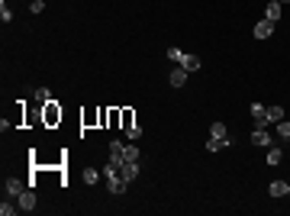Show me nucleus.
Wrapping results in <instances>:
<instances>
[{
    "label": "nucleus",
    "instance_id": "1",
    "mask_svg": "<svg viewBox=\"0 0 290 216\" xmlns=\"http://www.w3.org/2000/svg\"><path fill=\"white\" fill-rule=\"evenodd\" d=\"M29 187V181H20V178H7L3 181V197H20V193Z\"/></svg>",
    "mask_w": 290,
    "mask_h": 216
},
{
    "label": "nucleus",
    "instance_id": "2",
    "mask_svg": "<svg viewBox=\"0 0 290 216\" xmlns=\"http://www.w3.org/2000/svg\"><path fill=\"white\" fill-rule=\"evenodd\" d=\"M252 145H258V148L274 145V139H271V132H267V126H261V129H255V132H252Z\"/></svg>",
    "mask_w": 290,
    "mask_h": 216
},
{
    "label": "nucleus",
    "instance_id": "3",
    "mask_svg": "<svg viewBox=\"0 0 290 216\" xmlns=\"http://www.w3.org/2000/svg\"><path fill=\"white\" fill-rule=\"evenodd\" d=\"M252 120H255V129L267 126V107L265 103H252Z\"/></svg>",
    "mask_w": 290,
    "mask_h": 216
},
{
    "label": "nucleus",
    "instance_id": "4",
    "mask_svg": "<svg viewBox=\"0 0 290 216\" xmlns=\"http://www.w3.org/2000/svg\"><path fill=\"white\" fill-rule=\"evenodd\" d=\"M16 200H20V210H26V213H32V210H36V193H32L29 187H26V191L20 193Z\"/></svg>",
    "mask_w": 290,
    "mask_h": 216
},
{
    "label": "nucleus",
    "instance_id": "5",
    "mask_svg": "<svg viewBox=\"0 0 290 216\" xmlns=\"http://www.w3.org/2000/svg\"><path fill=\"white\" fill-rule=\"evenodd\" d=\"M267 193H271V197H290V181H271Z\"/></svg>",
    "mask_w": 290,
    "mask_h": 216
},
{
    "label": "nucleus",
    "instance_id": "6",
    "mask_svg": "<svg viewBox=\"0 0 290 216\" xmlns=\"http://www.w3.org/2000/svg\"><path fill=\"white\" fill-rule=\"evenodd\" d=\"M200 55H193V52H184V58H181V68L184 71H200Z\"/></svg>",
    "mask_w": 290,
    "mask_h": 216
},
{
    "label": "nucleus",
    "instance_id": "7",
    "mask_svg": "<svg viewBox=\"0 0 290 216\" xmlns=\"http://www.w3.org/2000/svg\"><path fill=\"white\" fill-rule=\"evenodd\" d=\"M120 174L132 184V181L139 178V162H122V165H120Z\"/></svg>",
    "mask_w": 290,
    "mask_h": 216
},
{
    "label": "nucleus",
    "instance_id": "8",
    "mask_svg": "<svg viewBox=\"0 0 290 216\" xmlns=\"http://www.w3.org/2000/svg\"><path fill=\"white\" fill-rule=\"evenodd\" d=\"M281 7H284V3H277V0H267L265 20H271V23H281Z\"/></svg>",
    "mask_w": 290,
    "mask_h": 216
},
{
    "label": "nucleus",
    "instance_id": "9",
    "mask_svg": "<svg viewBox=\"0 0 290 216\" xmlns=\"http://www.w3.org/2000/svg\"><path fill=\"white\" fill-rule=\"evenodd\" d=\"M210 136H216V139H222L226 145L232 148V139H229V129H226V123H213V126H210Z\"/></svg>",
    "mask_w": 290,
    "mask_h": 216
},
{
    "label": "nucleus",
    "instance_id": "10",
    "mask_svg": "<svg viewBox=\"0 0 290 216\" xmlns=\"http://www.w3.org/2000/svg\"><path fill=\"white\" fill-rule=\"evenodd\" d=\"M187 74H191V71H184L181 65H177V68H174V71H171V74H168L171 87H184V84H187Z\"/></svg>",
    "mask_w": 290,
    "mask_h": 216
},
{
    "label": "nucleus",
    "instance_id": "11",
    "mask_svg": "<svg viewBox=\"0 0 290 216\" xmlns=\"http://www.w3.org/2000/svg\"><path fill=\"white\" fill-rule=\"evenodd\" d=\"M271 32H274V23H271V20H261V23L255 26V39H271Z\"/></svg>",
    "mask_w": 290,
    "mask_h": 216
},
{
    "label": "nucleus",
    "instance_id": "12",
    "mask_svg": "<svg viewBox=\"0 0 290 216\" xmlns=\"http://www.w3.org/2000/svg\"><path fill=\"white\" fill-rule=\"evenodd\" d=\"M58 120H61L58 103H55V100H48V103H46V123H58Z\"/></svg>",
    "mask_w": 290,
    "mask_h": 216
},
{
    "label": "nucleus",
    "instance_id": "13",
    "mask_svg": "<svg viewBox=\"0 0 290 216\" xmlns=\"http://www.w3.org/2000/svg\"><path fill=\"white\" fill-rule=\"evenodd\" d=\"M122 162H139V148H136V142H126V145H122Z\"/></svg>",
    "mask_w": 290,
    "mask_h": 216
},
{
    "label": "nucleus",
    "instance_id": "14",
    "mask_svg": "<svg viewBox=\"0 0 290 216\" xmlns=\"http://www.w3.org/2000/svg\"><path fill=\"white\" fill-rule=\"evenodd\" d=\"M284 120V107H277V103H271V107H267V123H281Z\"/></svg>",
    "mask_w": 290,
    "mask_h": 216
},
{
    "label": "nucleus",
    "instance_id": "15",
    "mask_svg": "<svg viewBox=\"0 0 290 216\" xmlns=\"http://www.w3.org/2000/svg\"><path fill=\"white\" fill-rule=\"evenodd\" d=\"M265 162H267V165H281V162H284V152H281L277 145H267V158H265Z\"/></svg>",
    "mask_w": 290,
    "mask_h": 216
},
{
    "label": "nucleus",
    "instance_id": "16",
    "mask_svg": "<svg viewBox=\"0 0 290 216\" xmlns=\"http://www.w3.org/2000/svg\"><path fill=\"white\" fill-rule=\"evenodd\" d=\"M222 148H229V145H226V142H222V139H216V136H210V139H206V152H210V155L222 152Z\"/></svg>",
    "mask_w": 290,
    "mask_h": 216
},
{
    "label": "nucleus",
    "instance_id": "17",
    "mask_svg": "<svg viewBox=\"0 0 290 216\" xmlns=\"http://www.w3.org/2000/svg\"><path fill=\"white\" fill-rule=\"evenodd\" d=\"M32 100L36 103H48L52 100V91H48V87H36V91H32Z\"/></svg>",
    "mask_w": 290,
    "mask_h": 216
},
{
    "label": "nucleus",
    "instance_id": "18",
    "mask_svg": "<svg viewBox=\"0 0 290 216\" xmlns=\"http://www.w3.org/2000/svg\"><path fill=\"white\" fill-rule=\"evenodd\" d=\"M277 139L290 142V120H281V123H277Z\"/></svg>",
    "mask_w": 290,
    "mask_h": 216
},
{
    "label": "nucleus",
    "instance_id": "19",
    "mask_svg": "<svg viewBox=\"0 0 290 216\" xmlns=\"http://www.w3.org/2000/svg\"><path fill=\"white\" fill-rule=\"evenodd\" d=\"M100 174H103V171H97V168H84V184H97Z\"/></svg>",
    "mask_w": 290,
    "mask_h": 216
},
{
    "label": "nucleus",
    "instance_id": "20",
    "mask_svg": "<svg viewBox=\"0 0 290 216\" xmlns=\"http://www.w3.org/2000/svg\"><path fill=\"white\" fill-rule=\"evenodd\" d=\"M139 136H142V129H139V123H132V126H126V139L129 142H136Z\"/></svg>",
    "mask_w": 290,
    "mask_h": 216
},
{
    "label": "nucleus",
    "instance_id": "21",
    "mask_svg": "<svg viewBox=\"0 0 290 216\" xmlns=\"http://www.w3.org/2000/svg\"><path fill=\"white\" fill-rule=\"evenodd\" d=\"M16 210H20V207H13V203H10L7 197H3V203H0V216H13Z\"/></svg>",
    "mask_w": 290,
    "mask_h": 216
},
{
    "label": "nucleus",
    "instance_id": "22",
    "mask_svg": "<svg viewBox=\"0 0 290 216\" xmlns=\"http://www.w3.org/2000/svg\"><path fill=\"white\" fill-rule=\"evenodd\" d=\"M165 55H168V58H171V62H174V65H181V58H184V52H181V48H177V46H171V48H168V52H165Z\"/></svg>",
    "mask_w": 290,
    "mask_h": 216
},
{
    "label": "nucleus",
    "instance_id": "23",
    "mask_svg": "<svg viewBox=\"0 0 290 216\" xmlns=\"http://www.w3.org/2000/svg\"><path fill=\"white\" fill-rule=\"evenodd\" d=\"M0 20H3V23H10V20H13V10H10L7 3H3V7H0Z\"/></svg>",
    "mask_w": 290,
    "mask_h": 216
},
{
    "label": "nucleus",
    "instance_id": "24",
    "mask_svg": "<svg viewBox=\"0 0 290 216\" xmlns=\"http://www.w3.org/2000/svg\"><path fill=\"white\" fill-rule=\"evenodd\" d=\"M29 10H32V13H42V10H46V0H32Z\"/></svg>",
    "mask_w": 290,
    "mask_h": 216
},
{
    "label": "nucleus",
    "instance_id": "25",
    "mask_svg": "<svg viewBox=\"0 0 290 216\" xmlns=\"http://www.w3.org/2000/svg\"><path fill=\"white\" fill-rule=\"evenodd\" d=\"M277 3H290V0H277Z\"/></svg>",
    "mask_w": 290,
    "mask_h": 216
}]
</instances>
